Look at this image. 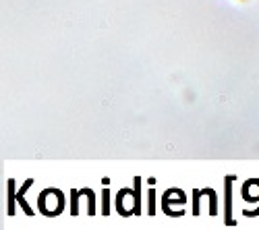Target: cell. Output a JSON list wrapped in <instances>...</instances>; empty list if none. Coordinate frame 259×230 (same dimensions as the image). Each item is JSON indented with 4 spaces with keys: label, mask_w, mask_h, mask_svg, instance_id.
<instances>
[{
    "label": "cell",
    "mask_w": 259,
    "mask_h": 230,
    "mask_svg": "<svg viewBox=\"0 0 259 230\" xmlns=\"http://www.w3.org/2000/svg\"><path fill=\"white\" fill-rule=\"evenodd\" d=\"M62 203H64L62 193L56 191V189H48V191H44L39 195V209L44 211V214H48V216L60 214V211H62Z\"/></svg>",
    "instance_id": "obj_1"
},
{
    "label": "cell",
    "mask_w": 259,
    "mask_h": 230,
    "mask_svg": "<svg viewBox=\"0 0 259 230\" xmlns=\"http://www.w3.org/2000/svg\"><path fill=\"white\" fill-rule=\"evenodd\" d=\"M108 203H110V195H108V189H104V209H102V214H108L110 211Z\"/></svg>",
    "instance_id": "obj_2"
},
{
    "label": "cell",
    "mask_w": 259,
    "mask_h": 230,
    "mask_svg": "<svg viewBox=\"0 0 259 230\" xmlns=\"http://www.w3.org/2000/svg\"><path fill=\"white\" fill-rule=\"evenodd\" d=\"M153 195H155V193H153V191H149V201H151V205H149V214H155V207H153Z\"/></svg>",
    "instance_id": "obj_3"
}]
</instances>
